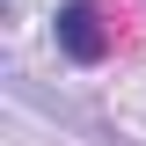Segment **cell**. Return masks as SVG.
I'll use <instances>...</instances> for the list:
<instances>
[{"mask_svg":"<svg viewBox=\"0 0 146 146\" xmlns=\"http://www.w3.org/2000/svg\"><path fill=\"white\" fill-rule=\"evenodd\" d=\"M51 44H58V58H73V66H102V58H110L102 7H95V0H58V15H51Z\"/></svg>","mask_w":146,"mask_h":146,"instance_id":"cell-1","label":"cell"}]
</instances>
